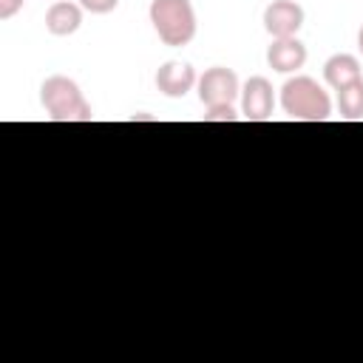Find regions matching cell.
I'll list each match as a JSON object with an SVG mask.
<instances>
[{"label": "cell", "instance_id": "6da1fadb", "mask_svg": "<svg viewBox=\"0 0 363 363\" xmlns=\"http://www.w3.org/2000/svg\"><path fill=\"white\" fill-rule=\"evenodd\" d=\"M281 108L298 122H323L332 116V99L312 77H292L281 88Z\"/></svg>", "mask_w": 363, "mask_h": 363}, {"label": "cell", "instance_id": "7a4b0ae2", "mask_svg": "<svg viewBox=\"0 0 363 363\" xmlns=\"http://www.w3.org/2000/svg\"><path fill=\"white\" fill-rule=\"evenodd\" d=\"M40 102L48 119L54 122H91L94 119L91 105L82 96L79 85L62 74H54L40 85Z\"/></svg>", "mask_w": 363, "mask_h": 363}, {"label": "cell", "instance_id": "3957f363", "mask_svg": "<svg viewBox=\"0 0 363 363\" xmlns=\"http://www.w3.org/2000/svg\"><path fill=\"white\" fill-rule=\"evenodd\" d=\"M147 14L164 45L182 48L196 37L199 23H196V11L190 0H153Z\"/></svg>", "mask_w": 363, "mask_h": 363}, {"label": "cell", "instance_id": "277c9868", "mask_svg": "<svg viewBox=\"0 0 363 363\" xmlns=\"http://www.w3.org/2000/svg\"><path fill=\"white\" fill-rule=\"evenodd\" d=\"M199 99L210 108V105H233V99L241 94L238 77L233 68L224 65H213L199 77Z\"/></svg>", "mask_w": 363, "mask_h": 363}, {"label": "cell", "instance_id": "5b68a950", "mask_svg": "<svg viewBox=\"0 0 363 363\" xmlns=\"http://www.w3.org/2000/svg\"><path fill=\"white\" fill-rule=\"evenodd\" d=\"M275 108V91L267 77H250L241 88V116L250 122H267Z\"/></svg>", "mask_w": 363, "mask_h": 363}, {"label": "cell", "instance_id": "8992f818", "mask_svg": "<svg viewBox=\"0 0 363 363\" xmlns=\"http://www.w3.org/2000/svg\"><path fill=\"white\" fill-rule=\"evenodd\" d=\"M303 9L295 0H272L264 9V28L272 40L278 37H295L303 26Z\"/></svg>", "mask_w": 363, "mask_h": 363}, {"label": "cell", "instance_id": "52a82bcc", "mask_svg": "<svg viewBox=\"0 0 363 363\" xmlns=\"http://www.w3.org/2000/svg\"><path fill=\"white\" fill-rule=\"evenodd\" d=\"M196 82H199V77L190 62L170 60V62L159 65V71H156V88L170 99H182L187 91H193Z\"/></svg>", "mask_w": 363, "mask_h": 363}, {"label": "cell", "instance_id": "ba28073f", "mask_svg": "<svg viewBox=\"0 0 363 363\" xmlns=\"http://www.w3.org/2000/svg\"><path fill=\"white\" fill-rule=\"evenodd\" d=\"M267 62L278 74H292L306 62V45L298 37H278L267 48Z\"/></svg>", "mask_w": 363, "mask_h": 363}, {"label": "cell", "instance_id": "9c48e42d", "mask_svg": "<svg viewBox=\"0 0 363 363\" xmlns=\"http://www.w3.org/2000/svg\"><path fill=\"white\" fill-rule=\"evenodd\" d=\"M82 26V6L68 0H54L45 11V28L54 37H68Z\"/></svg>", "mask_w": 363, "mask_h": 363}, {"label": "cell", "instance_id": "30bf717a", "mask_svg": "<svg viewBox=\"0 0 363 363\" xmlns=\"http://www.w3.org/2000/svg\"><path fill=\"white\" fill-rule=\"evenodd\" d=\"M323 79H326L335 91L349 88L352 82L363 79V74H360V60L352 57V54H335V57H329V60L323 62Z\"/></svg>", "mask_w": 363, "mask_h": 363}, {"label": "cell", "instance_id": "8fae6325", "mask_svg": "<svg viewBox=\"0 0 363 363\" xmlns=\"http://www.w3.org/2000/svg\"><path fill=\"white\" fill-rule=\"evenodd\" d=\"M337 108L343 119H363V79L337 91Z\"/></svg>", "mask_w": 363, "mask_h": 363}, {"label": "cell", "instance_id": "7c38bea8", "mask_svg": "<svg viewBox=\"0 0 363 363\" xmlns=\"http://www.w3.org/2000/svg\"><path fill=\"white\" fill-rule=\"evenodd\" d=\"M238 113L233 105H210L204 113V122H235Z\"/></svg>", "mask_w": 363, "mask_h": 363}, {"label": "cell", "instance_id": "4fadbf2b", "mask_svg": "<svg viewBox=\"0 0 363 363\" xmlns=\"http://www.w3.org/2000/svg\"><path fill=\"white\" fill-rule=\"evenodd\" d=\"M79 6L85 11H91V14H108V11H113L119 6V0H79Z\"/></svg>", "mask_w": 363, "mask_h": 363}, {"label": "cell", "instance_id": "5bb4252c", "mask_svg": "<svg viewBox=\"0 0 363 363\" xmlns=\"http://www.w3.org/2000/svg\"><path fill=\"white\" fill-rule=\"evenodd\" d=\"M23 3H26V0H0V20L14 17V14L23 9Z\"/></svg>", "mask_w": 363, "mask_h": 363}, {"label": "cell", "instance_id": "9a60e30c", "mask_svg": "<svg viewBox=\"0 0 363 363\" xmlns=\"http://www.w3.org/2000/svg\"><path fill=\"white\" fill-rule=\"evenodd\" d=\"M357 48H360V54H363V26H360V31H357Z\"/></svg>", "mask_w": 363, "mask_h": 363}]
</instances>
